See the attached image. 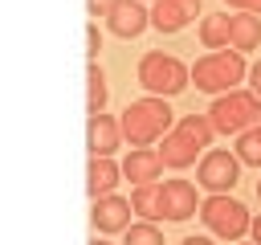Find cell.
Wrapping results in <instances>:
<instances>
[{"label": "cell", "instance_id": "6da1fadb", "mask_svg": "<svg viewBox=\"0 0 261 245\" xmlns=\"http://www.w3.org/2000/svg\"><path fill=\"white\" fill-rule=\"evenodd\" d=\"M118 122H122V139L130 147H151V143H163V135L175 127V114H171L167 98L147 94V98H135L118 114Z\"/></svg>", "mask_w": 261, "mask_h": 245}, {"label": "cell", "instance_id": "7a4b0ae2", "mask_svg": "<svg viewBox=\"0 0 261 245\" xmlns=\"http://www.w3.org/2000/svg\"><path fill=\"white\" fill-rule=\"evenodd\" d=\"M212 135H216V127L208 122V114H179V122L163 135V147H159L163 167H175V172L192 167L196 155L204 147H212Z\"/></svg>", "mask_w": 261, "mask_h": 245}, {"label": "cell", "instance_id": "3957f363", "mask_svg": "<svg viewBox=\"0 0 261 245\" xmlns=\"http://www.w3.org/2000/svg\"><path fill=\"white\" fill-rule=\"evenodd\" d=\"M249 74V65H245V53H237V49H212V53H204V57H196L192 61V82H196V90H204V94H228V90H237V82Z\"/></svg>", "mask_w": 261, "mask_h": 245}, {"label": "cell", "instance_id": "277c9868", "mask_svg": "<svg viewBox=\"0 0 261 245\" xmlns=\"http://www.w3.org/2000/svg\"><path fill=\"white\" fill-rule=\"evenodd\" d=\"M135 74H139V86L147 94H155V98H171V94H179L192 82V65H184L175 53H163V49L143 53Z\"/></svg>", "mask_w": 261, "mask_h": 245}, {"label": "cell", "instance_id": "5b68a950", "mask_svg": "<svg viewBox=\"0 0 261 245\" xmlns=\"http://www.w3.org/2000/svg\"><path fill=\"white\" fill-rule=\"evenodd\" d=\"M257 118H261V98L253 90H228L208 106V122L216 127V135H245L249 127H257Z\"/></svg>", "mask_w": 261, "mask_h": 245}, {"label": "cell", "instance_id": "8992f818", "mask_svg": "<svg viewBox=\"0 0 261 245\" xmlns=\"http://www.w3.org/2000/svg\"><path fill=\"white\" fill-rule=\"evenodd\" d=\"M200 220L208 225V233H212V237H224V241H241V237L253 229L249 208H245L241 200H232L228 192L208 196V200L200 204Z\"/></svg>", "mask_w": 261, "mask_h": 245}, {"label": "cell", "instance_id": "52a82bcc", "mask_svg": "<svg viewBox=\"0 0 261 245\" xmlns=\"http://www.w3.org/2000/svg\"><path fill=\"white\" fill-rule=\"evenodd\" d=\"M200 180V188H208L212 196H220V192H228L237 180H241V159H237V151H224V147H212V151H204L200 155V172H196Z\"/></svg>", "mask_w": 261, "mask_h": 245}, {"label": "cell", "instance_id": "ba28073f", "mask_svg": "<svg viewBox=\"0 0 261 245\" xmlns=\"http://www.w3.org/2000/svg\"><path fill=\"white\" fill-rule=\"evenodd\" d=\"M200 0H155L151 4V29H159V33H179V29H188L196 16H200Z\"/></svg>", "mask_w": 261, "mask_h": 245}, {"label": "cell", "instance_id": "9c48e42d", "mask_svg": "<svg viewBox=\"0 0 261 245\" xmlns=\"http://www.w3.org/2000/svg\"><path fill=\"white\" fill-rule=\"evenodd\" d=\"M130 212H135L130 200L118 196V192H110V196H98V200H94L90 220H94L98 233H126V229H130Z\"/></svg>", "mask_w": 261, "mask_h": 245}, {"label": "cell", "instance_id": "30bf717a", "mask_svg": "<svg viewBox=\"0 0 261 245\" xmlns=\"http://www.w3.org/2000/svg\"><path fill=\"white\" fill-rule=\"evenodd\" d=\"M86 143H90V155H114L122 147V122L114 114H90L86 122Z\"/></svg>", "mask_w": 261, "mask_h": 245}, {"label": "cell", "instance_id": "8fae6325", "mask_svg": "<svg viewBox=\"0 0 261 245\" xmlns=\"http://www.w3.org/2000/svg\"><path fill=\"white\" fill-rule=\"evenodd\" d=\"M122 176L135 180V188H139V184H159V176H163V155H159V147H130L126 159H122Z\"/></svg>", "mask_w": 261, "mask_h": 245}, {"label": "cell", "instance_id": "7c38bea8", "mask_svg": "<svg viewBox=\"0 0 261 245\" xmlns=\"http://www.w3.org/2000/svg\"><path fill=\"white\" fill-rule=\"evenodd\" d=\"M196 212V188L188 180H163V220H188Z\"/></svg>", "mask_w": 261, "mask_h": 245}, {"label": "cell", "instance_id": "4fadbf2b", "mask_svg": "<svg viewBox=\"0 0 261 245\" xmlns=\"http://www.w3.org/2000/svg\"><path fill=\"white\" fill-rule=\"evenodd\" d=\"M118 180H122V163H114L110 155H90V176H86V192H90V200L110 196V192L118 188Z\"/></svg>", "mask_w": 261, "mask_h": 245}, {"label": "cell", "instance_id": "5bb4252c", "mask_svg": "<svg viewBox=\"0 0 261 245\" xmlns=\"http://www.w3.org/2000/svg\"><path fill=\"white\" fill-rule=\"evenodd\" d=\"M106 24H110L114 37H139V33L151 24V12L143 8V0H122V4L106 16Z\"/></svg>", "mask_w": 261, "mask_h": 245}, {"label": "cell", "instance_id": "9a60e30c", "mask_svg": "<svg viewBox=\"0 0 261 245\" xmlns=\"http://www.w3.org/2000/svg\"><path fill=\"white\" fill-rule=\"evenodd\" d=\"M232 16L228 12H212L200 20V45L212 53V49H232Z\"/></svg>", "mask_w": 261, "mask_h": 245}, {"label": "cell", "instance_id": "2e32d148", "mask_svg": "<svg viewBox=\"0 0 261 245\" xmlns=\"http://www.w3.org/2000/svg\"><path fill=\"white\" fill-rule=\"evenodd\" d=\"M130 208L143 220H163V180L159 184H139L130 192Z\"/></svg>", "mask_w": 261, "mask_h": 245}, {"label": "cell", "instance_id": "e0dca14e", "mask_svg": "<svg viewBox=\"0 0 261 245\" xmlns=\"http://www.w3.org/2000/svg\"><path fill=\"white\" fill-rule=\"evenodd\" d=\"M237 53H249V49H257L261 45V16H253V12H237L232 16V41H228Z\"/></svg>", "mask_w": 261, "mask_h": 245}, {"label": "cell", "instance_id": "ac0fdd59", "mask_svg": "<svg viewBox=\"0 0 261 245\" xmlns=\"http://www.w3.org/2000/svg\"><path fill=\"white\" fill-rule=\"evenodd\" d=\"M86 82H90V94H86V110L90 114H102L106 110V74H102V65L98 61H90V69H86Z\"/></svg>", "mask_w": 261, "mask_h": 245}, {"label": "cell", "instance_id": "d6986e66", "mask_svg": "<svg viewBox=\"0 0 261 245\" xmlns=\"http://www.w3.org/2000/svg\"><path fill=\"white\" fill-rule=\"evenodd\" d=\"M237 159L249 167H261V127H249L245 135H237Z\"/></svg>", "mask_w": 261, "mask_h": 245}, {"label": "cell", "instance_id": "ffe728a7", "mask_svg": "<svg viewBox=\"0 0 261 245\" xmlns=\"http://www.w3.org/2000/svg\"><path fill=\"white\" fill-rule=\"evenodd\" d=\"M122 245H167V241H163V233H159L155 220H135V225L126 229Z\"/></svg>", "mask_w": 261, "mask_h": 245}, {"label": "cell", "instance_id": "44dd1931", "mask_svg": "<svg viewBox=\"0 0 261 245\" xmlns=\"http://www.w3.org/2000/svg\"><path fill=\"white\" fill-rule=\"evenodd\" d=\"M122 0H86V8H90V16H110L114 8H118Z\"/></svg>", "mask_w": 261, "mask_h": 245}, {"label": "cell", "instance_id": "7402d4cb", "mask_svg": "<svg viewBox=\"0 0 261 245\" xmlns=\"http://www.w3.org/2000/svg\"><path fill=\"white\" fill-rule=\"evenodd\" d=\"M86 41H90V49H86V53H90V61H98V49H102V37H98V24H90V29H86Z\"/></svg>", "mask_w": 261, "mask_h": 245}, {"label": "cell", "instance_id": "603a6c76", "mask_svg": "<svg viewBox=\"0 0 261 245\" xmlns=\"http://www.w3.org/2000/svg\"><path fill=\"white\" fill-rule=\"evenodd\" d=\"M228 8H237V12H253V16H261V0H224Z\"/></svg>", "mask_w": 261, "mask_h": 245}, {"label": "cell", "instance_id": "cb8c5ba5", "mask_svg": "<svg viewBox=\"0 0 261 245\" xmlns=\"http://www.w3.org/2000/svg\"><path fill=\"white\" fill-rule=\"evenodd\" d=\"M249 86H253V94L261 98V61H257V65L249 69Z\"/></svg>", "mask_w": 261, "mask_h": 245}, {"label": "cell", "instance_id": "d4e9b609", "mask_svg": "<svg viewBox=\"0 0 261 245\" xmlns=\"http://www.w3.org/2000/svg\"><path fill=\"white\" fill-rule=\"evenodd\" d=\"M249 237H253V245H261V216H253V229H249Z\"/></svg>", "mask_w": 261, "mask_h": 245}, {"label": "cell", "instance_id": "484cf974", "mask_svg": "<svg viewBox=\"0 0 261 245\" xmlns=\"http://www.w3.org/2000/svg\"><path fill=\"white\" fill-rule=\"evenodd\" d=\"M179 245H212V237H184Z\"/></svg>", "mask_w": 261, "mask_h": 245}, {"label": "cell", "instance_id": "4316f807", "mask_svg": "<svg viewBox=\"0 0 261 245\" xmlns=\"http://www.w3.org/2000/svg\"><path fill=\"white\" fill-rule=\"evenodd\" d=\"M257 200H261V180H257Z\"/></svg>", "mask_w": 261, "mask_h": 245}, {"label": "cell", "instance_id": "83f0119b", "mask_svg": "<svg viewBox=\"0 0 261 245\" xmlns=\"http://www.w3.org/2000/svg\"><path fill=\"white\" fill-rule=\"evenodd\" d=\"M90 245H106V241H90Z\"/></svg>", "mask_w": 261, "mask_h": 245}, {"label": "cell", "instance_id": "f1b7e54d", "mask_svg": "<svg viewBox=\"0 0 261 245\" xmlns=\"http://www.w3.org/2000/svg\"><path fill=\"white\" fill-rule=\"evenodd\" d=\"M237 245H253V241H237Z\"/></svg>", "mask_w": 261, "mask_h": 245}, {"label": "cell", "instance_id": "f546056e", "mask_svg": "<svg viewBox=\"0 0 261 245\" xmlns=\"http://www.w3.org/2000/svg\"><path fill=\"white\" fill-rule=\"evenodd\" d=\"M257 127H261V118H257Z\"/></svg>", "mask_w": 261, "mask_h": 245}]
</instances>
